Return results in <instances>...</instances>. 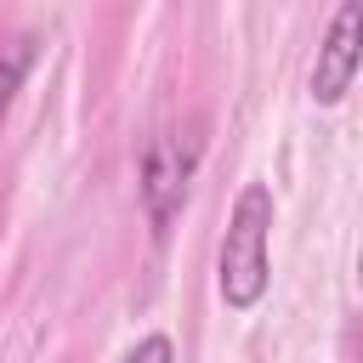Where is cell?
I'll return each mask as SVG.
<instances>
[{
    "instance_id": "obj_1",
    "label": "cell",
    "mask_w": 363,
    "mask_h": 363,
    "mask_svg": "<svg viewBox=\"0 0 363 363\" xmlns=\"http://www.w3.org/2000/svg\"><path fill=\"white\" fill-rule=\"evenodd\" d=\"M272 187L267 182H244L233 216H227V233H221V250H216V289L233 312H250L261 306L267 284H272V255H267V238H272Z\"/></svg>"
},
{
    "instance_id": "obj_2",
    "label": "cell",
    "mask_w": 363,
    "mask_h": 363,
    "mask_svg": "<svg viewBox=\"0 0 363 363\" xmlns=\"http://www.w3.org/2000/svg\"><path fill=\"white\" fill-rule=\"evenodd\" d=\"M193 164H199V136H176V130H164V136H153L147 147H142V210H147V227H153V238H164L170 233V221H176V210L187 204V176H193Z\"/></svg>"
},
{
    "instance_id": "obj_3",
    "label": "cell",
    "mask_w": 363,
    "mask_h": 363,
    "mask_svg": "<svg viewBox=\"0 0 363 363\" xmlns=\"http://www.w3.org/2000/svg\"><path fill=\"white\" fill-rule=\"evenodd\" d=\"M357 68H363V6H357V0H346V6L335 11V23H329L323 45H318L312 102H318V108H335V102L352 91Z\"/></svg>"
},
{
    "instance_id": "obj_4",
    "label": "cell",
    "mask_w": 363,
    "mask_h": 363,
    "mask_svg": "<svg viewBox=\"0 0 363 363\" xmlns=\"http://www.w3.org/2000/svg\"><path fill=\"white\" fill-rule=\"evenodd\" d=\"M28 40H11V45H0V125H6V113H11V102H17V91H23V74H28Z\"/></svg>"
},
{
    "instance_id": "obj_5",
    "label": "cell",
    "mask_w": 363,
    "mask_h": 363,
    "mask_svg": "<svg viewBox=\"0 0 363 363\" xmlns=\"http://www.w3.org/2000/svg\"><path fill=\"white\" fill-rule=\"evenodd\" d=\"M119 363H176V346H170V335H147V340H136Z\"/></svg>"
}]
</instances>
